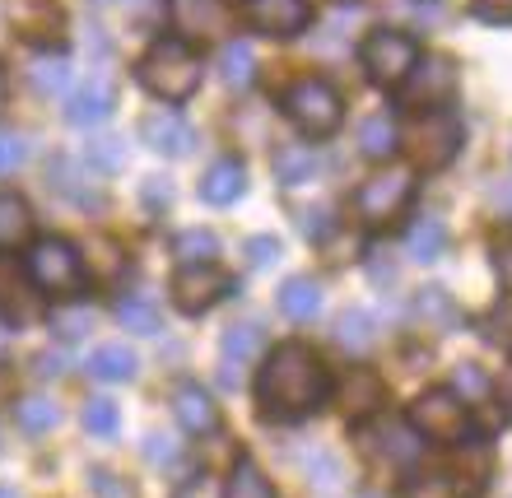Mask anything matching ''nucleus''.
<instances>
[{
	"label": "nucleus",
	"instance_id": "obj_1",
	"mask_svg": "<svg viewBox=\"0 0 512 498\" xmlns=\"http://www.w3.org/2000/svg\"><path fill=\"white\" fill-rule=\"evenodd\" d=\"M331 401V373L322 354L303 340H284L266 354L256 373V410L266 419H308Z\"/></svg>",
	"mask_w": 512,
	"mask_h": 498
},
{
	"label": "nucleus",
	"instance_id": "obj_2",
	"mask_svg": "<svg viewBox=\"0 0 512 498\" xmlns=\"http://www.w3.org/2000/svg\"><path fill=\"white\" fill-rule=\"evenodd\" d=\"M201 75H205L201 52L182 38H159L135 66V80L145 84L159 103H187L201 89Z\"/></svg>",
	"mask_w": 512,
	"mask_h": 498
},
{
	"label": "nucleus",
	"instance_id": "obj_3",
	"mask_svg": "<svg viewBox=\"0 0 512 498\" xmlns=\"http://www.w3.org/2000/svg\"><path fill=\"white\" fill-rule=\"evenodd\" d=\"M405 149H410V163L424 168V173H438L461 154L466 145V126L452 108H419L405 126Z\"/></svg>",
	"mask_w": 512,
	"mask_h": 498
},
{
	"label": "nucleus",
	"instance_id": "obj_4",
	"mask_svg": "<svg viewBox=\"0 0 512 498\" xmlns=\"http://www.w3.org/2000/svg\"><path fill=\"white\" fill-rule=\"evenodd\" d=\"M284 117L303 135L322 140V135H331L340 126V117H345V98H340V89L331 80H322V75H303V80H294L284 89Z\"/></svg>",
	"mask_w": 512,
	"mask_h": 498
},
{
	"label": "nucleus",
	"instance_id": "obj_5",
	"mask_svg": "<svg viewBox=\"0 0 512 498\" xmlns=\"http://www.w3.org/2000/svg\"><path fill=\"white\" fill-rule=\"evenodd\" d=\"M410 429L433 443H466L475 438L471 429V405L461 401L452 387H429L410 401Z\"/></svg>",
	"mask_w": 512,
	"mask_h": 498
},
{
	"label": "nucleus",
	"instance_id": "obj_6",
	"mask_svg": "<svg viewBox=\"0 0 512 498\" xmlns=\"http://www.w3.org/2000/svg\"><path fill=\"white\" fill-rule=\"evenodd\" d=\"M419 61V42L401 28H373L359 47V66L378 89H401L405 75L415 70Z\"/></svg>",
	"mask_w": 512,
	"mask_h": 498
},
{
	"label": "nucleus",
	"instance_id": "obj_7",
	"mask_svg": "<svg viewBox=\"0 0 512 498\" xmlns=\"http://www.w3.org/2000/svg\"><path fill=\"white\" fill-rule=\"evenodd\" d=\"M28 280L52 298H75L84 289V256L66 238H38L28 252Z\"/></svg>",
	"mask_w": 512,
	"mask_h": 498
},
{
	"label": "nucleus",
	"instance_id": "obj_8",
	"mask_svg": "<svg viewBox=\"0 0 512 498\" xmlns=\"http://www.w3.org/2000/svg\"><path fill=\"white\" fill-rule=\"evenodd\" d=\"M410 196H415V173L410 168H382L354 191V215L364 219L368 229H382L410 205Z\"/></svg>",
	"mask_w": 512,
	"mask_h": 498
},
{
	"label": "nucleus",
	"instance_id": "obj_9",
	"mask_svg": "<svg viewBox=\"0 0 512 498\" xmlns=\"http://www.w3.org/2000/svg\"><path fill=\"white\" fill-rule=\"evenodd\" d=\"M168 24L177 28L182 42H219L233 28L224 0H168Z\"/></svg>",
	"mask_w": 512,
	"mask_h": 498
},
{
	"label": "nucleus",
	"instance_id": "obj_10",
	"mask_svg": "<svg viewBox=\"0 0 512 498\" xmlns=\"http://www.w3.org/2000/svg\"><path fill=\"white\" fill-rule=\"evenodd\" d=\"M168 289H173V303H177V308L196 317V312H210V308H215L219 298L233 289V280L215 266V261H201V266H182V270H177Z\"/></svg>",
	"mask_w": 512,
	"mask_h": 498
},
{
	"label": "nucleus",
	"instance_id": "obj_11",
	"mask_svg": "<svg viewBox=\"0 0 512 498\" xmlns=\"http://www.w3.org/2000/svg\"><path fill=\"white\" fill-rule=\"evenodd\" d=\"M10 24L24 42H33L38 52H52L66 42V10L56 0H14Z\"/></svg>",
	"mask_w": 512,
	"mask_h": 498
},
{
	"label": "nucleus",
	"instance_id": "obj_12",
	"mask_svg": "<svg viewBox=\"0 0 512 498\" xmlns=\"http://www.w3.org/2000/svg\"><path fill=\"white\" fill-rule=\"evenodd\" d=\"M401 89L415 108H447L452 94H457V66H452V56H419Z\"/></svg>",
	"mask_w": 512,
	"mask_h": 498
},
{
	"label": "nucleus",
	"instance_id": "obj_13",
	"mask_svg": "<svg viewBox=\"0 0 512 498\" xmlns=\"http://www.w3.org/2000/svg\"><path fill=\"white\" fill-rule=\"evenodd\" d=\"M364 447L368 457L382 461V466H415L419 452H424V438L410 429V419H378L364 433Z\"/></svg>",
	"mask_w": 512,
	"mask_h": 498
},
{
	"label": "nucleus",
	"instance_id": "obj_14",
	"mask_svg": "<svg viewBox=\"0 0 512 498\" xmlns=\"http://www.w3.org/2000/svg\"><path fill=\"white\" fill-rule=\"evenodd\" d=\"M247 24L266 38H298L312 24L308 0H247Z\"/></svg>",
	"mask_w": 512,
	"mask_h": 498
},
{
	"label": "nucleus",
	"instance_id": "obj_15",
	"mask_svg": "<svg viewBox=\"0 0 512 498\" xmlns=\"http://www.w3.org/2000/svg\"><path fill=\"white\" fill-rule=\"evenodd\" d=\"M140 140H145L154 154H163V159H182V154H191V145H196V131L182 122V112L154 108L140 117Z\"/></svg>",
	"mask_w": 512,
	"mask_h": 498
},
{
	"label": "nucleus",
	"instance_id": "obj_16",
	"mask_svg": "<svg viewBox=\"0 0 512 498\" xmlns=\"http://www.w3.org/2000/svg\"><path fill=\"white\" fill-rule=\"evenodd\" d=\"M340 410H345V419H368V415H378L382 401H387V382H382L373 368H350L345 373V382H340Z\"/></svg>",
	"mask_w": 512,
	"mask_h": 498
},
{
	"label": "nucleus",
	"instance_id": "obj_17",
	"mask_svg": "<svg viewBox=\"0 0 512 498\" xmlns=\"http://www.w3.org/2000/svg\"><path fill=\"white\" fill-rule=\"evenodd\" d=\"M173 415H177V424H182L187 433H196V438H205V433L219 429V405L201 382H177L173 387Z\"/></svg>",
	"mask_w": 512,
	"mask_h": 498
},
{
	"label": "nucleus",
	"instance_id": "obj_18",
	"mask_svg": "<svg viewBox=\"0 0 512 498\" xmlns=\"http://www.w3.org/2000/svg\"><path fill=\"white\" fill-rule=\"evenodd\" d=\"M112 108H117V80H112L108 70H94V75H89V84L70 98L66 117L75 126H98V122H108V117H112Z\"/></svg>",
	"mask_w": 512,
	"mask_h": 498
},
{
	"label": "nucleus",
	"instance_id": "obj_19",
	"mask_svg": "<svg viewBox=\"0 0 512 498\" xmlns=\"http://www.w3.org/2000/svg\"><path fill=\"white\" fill-rule=\"evenodd\" d=\"M247 191V168L238 159H219L205 168L201 177V201L210 205H233Z\"/></svg>",
	"mask_w": 512,
	"mask_h": 498
},
{
	"label": "nucleus",
	"instance_id": "obj_20",
	"mask_svg": "<svg viewBox=\"0 0 512 498\" xmlns=\"http://www.w3.org/2000/svg\"><path fill=\"white\" fill-rule=\"evenodd\" d=\"M33 238V210H28L24 196L14 191H0V252H14Z\"/></svg>",
	"mask_w": 512,
	"mask_h": 498
},
{
	"label": "nucleus",
	"instance_id": "obj_21",
	"mask_svg": "<svg viewBox=\"0 0 512 498\" xmlns=\"http://www.w3.org/2000/svg\"><path fill=\"white\" fill-rule=\"evenodd\" d=\"M359 149H364L368 159H391L396 149H401V126L391 112H368L364 122H359Z\"/></svg>",
	"mask_w": 512,
	"mask_h": 498
},
{
	"label": "nucleus",
	"instance_id": "obj_22",
	"mask_svg": "<svg viewBox=\"0 0 512 498\" xmlns=\"http://www.w3.org/2000/svg\"><path fill=\"white\" fill-rule=\"evenodd\" d=\"M270 163H275V177H280L284 187H303V182H312L317 168H322V159H317L312 145H280Z\"/></svg>",
	"mask_w": 512,
	"mask_h": 498
},
{
	"label": "nucleus",
	"instance_id": "obj_23",
	"mask_svg": "<svg viewBox=\"0 0 512 498\" xmlns=\"http://www.w3.org/2000/svg\"><path fill=\"white\" fill-rule=\"evenodd\" d=\"M280 312L294 317V322H312L322 312V284L308 280V275H294V280L280 289Z\"/></svg>",
	"mask_w": 512,
	"mask_h": 498
},
{
	"label": "nucleus",
	"instance_id": "obj_24",
	"mask_svg": "<svg viewBox=\"0 0 512 498\" xmlns=\"http://www.w3.org/2000/svg\"><path fill=\"white\" fill-rule=\"evenodd\" d=\"M415 317L424 326H438V331H452V326L461 322L457 303H452V294H447L443 284H424L415 294Z\"/></svg>",
	"mask_w": 512,
	"mask_h": 498
},
{
	"label": "nucleus",
	"instance_id": "obj_25",
	"mask_svg": "<svg viewBox=\"0 0 512 498\" xmlns=\"http://www.w3.org/2000/svg\"><path fill=\"white\" fill-rule=\"evenodd\" d=\"M405 252L415 256V261H438V256L447 252V224L438 215L415 219L410 233H405Z\"/></svg>",
	"mask_w": 512,
	"mask_h": 498
},
{
	"label": "nucleus",
	"instance_id": "obj_26",
	"mask_svg": "<svg viewBox=\"0 0 512 498\" xmlns=\"http://www.w3.org/2000/svg\"><path fill=\"white\" fill-rule=\"evenodd\" d=\"M0 317H5V322H28V317H33V298H28L19 270H14L5 256H0Z\"/></svg>",
	"mask_w": 512,
	"mask_h": 498
},
{
	"label": "nucleus",
	"instance_id": "obj_27",
	"mask_svg": "<svg viewBox=\"0 0 512 498\" xmlns=\"http://www.w3.org/2000/svg\"><path fill=\"white\" fill-rule=\"evenodd\" d=\"M89 373L103 377V382H131V377H135V354L126 350L122 340L98 345V350L89 354Z\"/></svg>",
	"mask_w": 512,
	"mask_h": 498
},
{
	"label": "nucleus",
	"instance_id": "obj_28",
	"mask_svg": "<svg viewBox=\"0 0 512 498\" xmlns=\"http://www.w3.org/2000/svg\"><path fill=\"white\" fill-rule=\"evenodd\" d=\"M28 80H33V89H38L42 98L61 94L70 84V61L61 52H38L33 56V66H28Z\"/></svg>",
	"mask_w": 512,
	"mask_h": 498
},
{
	"label": "nucleus",
	"instance_id": "obj_29",
	"mask_svg": "<svg viewBox=\"0 0 512 498\" xmlns=\"http://www.w3.org/2000/svg\"><path fill=\"white\" fill-rule=\"evenodd\" d=\"M219 75L229 89H247L256 80V52L252 42H224V52H219Z\"/></svg>",
	"mask_w": 512,
	"mask_h": 498
},
{
	"label": "nucleus",
	"instance_id": "obj_30",
	"mask_svg": "<svg viewBox=\"0 0 512 498\" xmlns=\"http://www.w3.org/2000/svg\"><path fill=\"white\" fill-rule=\"evenodd\" d=\"M219 350H224V359H229V364H252L256 354L266 350V336H261V326H256V322H238V326H229V331H224Z\"/></svg>",
	"mask_w": 512,
	"mask_h": 498
},
{
	"label": "nucleus",
	"instance_id": "obj_31",
	"mask_svg": "<svg viewBox=\"0 0 512 498\" xmlns=\"http://www.w3.org/2000/svg\"><path fill=\"white\" fill-rule=\"evenodd\" d=\"M61 419V410H56V401H47V396H24V401L14 405V424L24 433H52V424Z\"/></svg>",
	"mask_w": 512,
	"mask_h": 498
},
{
	"label": "nucleus",
	"instance_id": "obj_32",
	"mask_svg": "<svg viewBox=\"0 0 512 498\" xmlns=\"http://www.w3.org/2000/svg\"><path fill=\"white\" fill-rule=\"evenodd\" d=\"M336 340L350 354H368V350H373V340H378V331H373V317H368L364 308L345 312V317H340V326H336Z\"/></svg>",
	"mask_w": 512,
	"mask_h": 498
},
{
	"label": "nucleus",
	"instance_id": "obj_33",
	"mask_svg": "<svg viewBox=\"0 0 512 498\" xmlns=\"http://www.w3.org/2000/svg\"><path fill=\"white\" fill-rule=\"evenodd\" d=\"M177 261L182 266H201V261H215L219 256V238L210 229H182L177 233V243H173Z\"/></svg>",
	"mask_w": 512,
	"mask_h": 498
},
{
	"label": "nucleus",
	"instance_id": "obj_34",
	"mask_svg": "<svg viewBox=\"0 0 512 498\" xmlns=\"http://www.w3.org/2000/svg\"><path fill=\"white\" fill-rule=\"evenodd\" d=\"M89 275H98V280H122L126 270V252L112 238H89Z\"/></svg>",
	"mask_w": 512,
	"mask_h": 498
},
{
	"label": "nucleus",
	"instance_id": "obj_35",
	"mask_svg": "<svg viewBox=\"0 0 512 498\" xmlns=\"http://www.w3.org/2000/svg\"><path fill=\"white\" fill-rule=\"evenodd\" d=\"M224 498H275V489H270V480L261 471H256L252 461H238L229 471V485H224Z\"/></svg>",
	"mask_w": 512,
	"mask_h": 498
},
{
	"label": "nucleus",
	"instance_id": "obj_36",
	"mask_svg": "<svg viewBox=\"0 0 512 498\" xmlns=\"http://www.w3.org/2000/svg\"><path fill=\"white\" fill-rule=\"evenodd\" d=\"M117 322L131 331V336H154L159 331V308L149 298H122L117 303Z\"/></svg>",
	"mask_w": 512,
	"mask_h": 498
},
{
	"label": "nucleus",
	"instance_id": "obj_37",
	"mask_svg": "<svg viewBox=\"0 0 512 498\" xmlns=\"http://www.w3.org/2000/svg\"><path fill=\"white\" fill-rule=\"evenodd\" d=\"M117 424H122V410H117V401H108V396H94V401L84 405V429L94 433V438H112V433H117Z\"/></svg>",
	"mask_w": 512,
	"mask_h": 498
},
{
	"label": "nucleus",
	"instance_id": "obj_38",
	"mask_svg": "<svg viewBox=\"0 0 512 498\" xmlns=\"http://www.w3.org/2000/svg\"><path fill=\"white\" fill-rule=\"evenodd\" d=\"M485 336L494 340V345H503V350H512V294H503L494 308H489L485 317Z\"/></svg>",
	"mask_w": 512,
	"mask_h": 498
},
{
	"label": "nucleus",
	"instance_id": "obj_39",
	"mask_svg": "<svg viewBox=\"0 0 512 498\" xmlns=\"http://www.w3.org/2000/svg\"><path fill=\"white\" fill-rule=\"evenodd\" d=\"M28 159V140L19 131H0V177L14 173L19 163Z\"/></svg>",
	"mask_w": 512,
	"mask_h": 498
},
{
	"label": "nucleus",
	"instance_id": "obj_40",
	"mask_svg": "<svg viewBox=\"0 0 512 498\" xmlns=\"http://www.w3.org/2000/svg\"><path fill=\"white\" fill-rule=\"evenodd\" d=\"M405 498H457L452 494V480L447 475H415L405 485Z\"/></svg>",
	"mask_w": 512,
	"mask_h": 498
},
{
	"label": "nucleus",
	"instance_id": "obj_41",
	"mask_svg": "<svg viewBox=\"0 0 512 498\" xmlns=\"http://www.w3.org/2000/svg\"><path fill=\"white\" fill-rule=\"evenodd\" d=\"M489 205H494V215H499L503 224H512V177H503V182L489 187Z\"/></svg>",
	"mask_w": 512,
	"mask_h": 498
},
{
	"label": "nucleus",
	"instance_id": "obj_42",
	"mask_svg": "<svg viewBox=\"0 0 512 498\" xmlns=\"http://www.w3.org/2000/svg\"><path fill=\"white\" fill-rule=\"evenodd\" d=\"M247 256H252V266H270V261H280V238H252L247 243Z\"/></svg>",
	"mask_w": 512,
	"mask_h": 498
},
{
	"label": "nucleus",
	"instance_id": "obj_43",
	"mask_svg": "<svg viewBox=\"0 0 512 498\" xmlns=\"http://www.w3.org/2000/svg\"><path fill=\"white\" fill-rule=\"evenodd\" d=\"M52 326L61 331V336H84L89 331V312H52Z\"/></svg>",
	"mask_w": 512,
	"mask_h": 498
},
{
	"label": "nucleus",
	"instance_id": "obj_44",
	"mask_svg": "<svg viewBox=\"0 0 512 498\" xmlns=\"http://www.w3.org/2000/svg\"><path fill=\"white\" fill-rule=\"evenodd\" d=\"M475 14L489 24H512V0H475Z\"/></svg>",
	"mask_w": 512,
	"mask_h": 498
},
{
	"label": "nucleus",
	"instance_id": "obj_45",
	"mask_svg": "<svg viewBox=\"0 0 512 498\" xmlns=\"http://www.w3.org/2000/svg\"><path fill=\"white\" fill-rule=\"evenodd\" d=\"M145 457L149 461H173L177 457V438H168V433H149Z\"/></svg>",
	"mask_w": 512,
	"mask_h": 498
},
{
	"label": "nucleus",
	"instance_id": "obj_46",
	"mask_svg": "<svg viewBox=\"0 0 512 498\" xmlns=\"http://www.w3.org/2000/svg\"><path fill=\"white\" fill-rule=\"evenodd\" d=\"M94 159L103 163V168H122V145H117V140H112V135H103V140H94Z\"/></svg>",
	"mask_w": 512,
	"mask_h": 498
},
{
	"label": "nucleus",
	"instance_id": "obj_47",
	"mask_svg": "<svg viewBox=\"0 0 512 498\" xmlns=\"http://www.w3.org/2000/svg\"><path fill=\"white\" fill-rule=\"evenodd\" d=\"M485 387H489V382L475 373V368H461V373H457V396H461V401H466V396H480Z\"/></svg>",
	"mask_w": 512,
	"mask_h": 498
},
{
	"label": "nucleus",
	"instance_id": "obj_48",
	"mask_svg": "<svg viewBox=\"0 0 512 498\" xmlns=\"http://www.w3.org/2000/svg\"><path fill=\"white\" fill-rule=\"evenodd\" d=\"M494 270H499V280L512 289V238L508 243H494Z\"/></svg>",
	"mask_w": 512,
	"mask_h": 498
},
{
	"label": "nucleus",
	"instance_id": "obj_49",
	"mask_svg": "<svg viewBox=\"0 0 512 498\" xmlns=\"http://www.w3.org/2000/svg\"><path fill=\"white\" fill-rule=\"evenodd\" d=\"M494 396H499V410L512 419V364L503 368V377H499V387H494Z\"/></svg>",
	"mask_w": 512,
	"mask_h": 498
},
{
	"label": "nucleus",
	"instance_id": "obj_50",
	"mask_svg": "<svg viewBox=\"0 0 512 498\" xmlns=\"http://www.w3.org/2000/svg\"><path fill=\"white\" fill-rule=\"evenodd\" d=\"M14 396V373H10V364H0V405Z\"/></svg>",
	"mask_w": 512,
	"mask_h": 498
},
{
	"label": "nucleus",
	"instance_id": "obj_51",
	"mask_svg": "<svg viewBox=\"0 0 512 498\" xmlns=\"http://www.w3.org/2000/svg\"><path fill=\"white\" fill-rule=\"evenodd\" d=\"M5 103H10V80H5V70H0V112H5Z\"/></svg>",
	"mask_w": 512,
	"mask_h": 498
},
{
	"label": "nucleus",
	"instance_id": "obj_52",
	"mask_svg": "<svg viewBox=\"0 0 512 498\" xmlns=\"http://www.w3.org/2000/svg\"><path fill=\"white\" fill-rule=\"evenodd\" d=\"M0 498H19V489H14V485H0Z\"/></svg>",
	"mask_w": 512,
	"mask_h": 498
}]
</instances>
